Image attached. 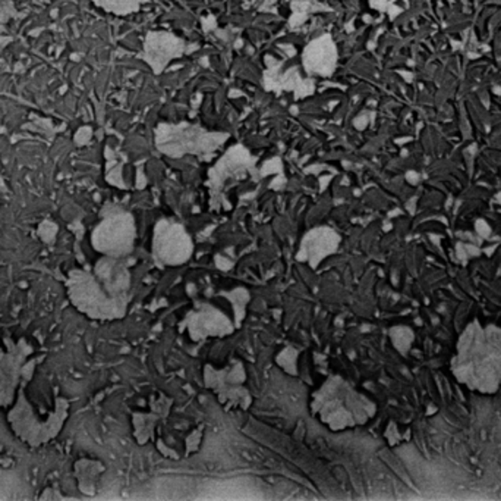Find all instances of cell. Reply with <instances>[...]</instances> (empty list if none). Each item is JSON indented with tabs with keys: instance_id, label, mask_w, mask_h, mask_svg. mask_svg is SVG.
Masks as SVG:
<instances>
[{
	"instance_id": "21",
	"label": "cell",
	"mask_w": 501,
	"mask_h": 501,
	"mask_svg": "<svg viewBox=\"0 0 501 501\" xmlns=\"http://www.w3.org/2000/svg\"><path fill=\"white\" fill-rule=\"evenodd\" d=\"M390 341L393 344L394 349L400 353L406 355L412 349L415 341V333L412 328L405 325L393 326L389 331Z\"/></svg>"
},
{
	"instance_id": "24",
	"label": "cell",
	"mask_w": 501,
	"mask_h": 501,
	"mask_svg": "<svg viewBox=\"0 0 501 501\" xmlns=\"http://www.w3.org/2000/svg\"><path fill=\"white\" fill-rule=\"evenodd\" d=\"M172 406H174V398L165 393H158L149 400V410L160 416V419H166L169 416Z\"/></svg>"
},
{
	"instance_id": "2",
	"label": "cell",
	"mask_w": 501,
	"mask_h": 501,
	"mask_svg": "<svg viewBox=\"0 0 501 501\" xmlns=\"http://www.w3.org/2000/svg\"><path fill=\"white\" fill-rule=\"evenodd\" d=\"M33 381L25 382L12 406L4 410L13 437L29 448H40L62 434L71 415V401L54 390L52 400H34L28 394Z\"/></svg>"
},
{
	"instance_id": "16",
	"label": "cell",
	"mask_w": 501,
	"mask_h": 501,
	"mask_svg": "<svg viewBox=\"0 0 501 501\" xmlns=\"http://www.w3.org/2000/svg\"><path fill=\"white\" fill-rule=\"evenodd\" d=\"M264 86L270 92L280 93L283 90L294 92L295 96L303 97L312 94L314 92V81L311 78H303L299 76L296 68H290L282 71V65L278 61H273L269 70L264 74Z\"/></svg>"
},
{
	"instance_id": "30",
	"label": "cell",
	"mask_w": 501,
	"mask_h": 501,
	"mask_svg": "<svg viewBox=\"0 0 501 501\" xmlns=\"http://www.w3.org/2000/svg\"><path fill=\"white\" fill-rule=\"evenodd\" d=\"M498 201V203H500V205H501V194H500V196H498V201Z\"/></svg>"
},
{
	"instance_id": "1",
	"label": "cell",
	"mask_w": 501,
	"mask_h": 501,
	"mask_svg": "<svg viewBox=\"0 0 501 501\" xmlns=\"http://www.w3.org/2000/svg\"><path fill=\"white\" fill-rule=\"evenodd\" d=\"M453 376L471 391L496 394L501 390V328L471 322L456 343Z\"/></svg>"
},
{
	"instance_id": "7",
	"label": "cell",
	"mask_w": 501,
	"mask_h": 501,
	"mask_svg": "<svg viewBox=\"0 0 501 501\" xmlns=\"http://www.w3.org/2000/svg\"><path fill=\"white\" fill-rule=\"evenodd\" d=\"M258 159L242 144L229 149L208 171L212 209H229V193L248 180H257Z\"/></svg>"
},
{
	"instance_id": "3",
	"label": "cell",
	"mask_w": 501,
	"mask_h": 501,
	"mask_svg": "<svg viewBox=\"0 0 501 501\" xmlns=\"http://www.w3.org/2000/svg\"><path fill=\"white\" fill-rule=\"evenodd\" d=\"M310 409L333 432L365 425L377 415V405L339 375L328 376L311 394Z\"/></svg>"
},
{
	"instance_id": "17",
	"label": "cell",
	"mask_w": 501,
	"mask_h": 501,
	"mask_svg": "<svg viewBox=\"0 0 501 501\" xmlns=\"http://www.w3.org/2000/svg\"><path fill=\"white\" fill-rule=\"evenodd\" d=\"M72 469H74L75 482H77L79 493L90 496V497L96 496L99 493L101 476L106 471L103 462L93 459V457H79L75 460Z\"/></svg>"
},
{
	"instance_id": "18",
	"label": "cell",
	"mask_w": 501,
	"mask_h": 501,
	"mask_svg": "<svg viewBox=\"0 0 501 501\" xmlns=\"http://www.w3.org/2000/svg\"><path fill=\"white\" fill-rule=\"evenodd\" d=\"M162 419L154 412H133L131 416L133 423V437L140 446H145L156 437L158 423Z\"/></svg>"
},
{
	"instance_id": "4",
	"label": "cell",
	"mask_w": 501,
	"mask_h": 501,
	"mask_svg": "<svg viewBox=\"0 0 501 501\" xmlns=\"http://www.w3.org/2000/svg\"><path fill=\"white\" fill-rule=\"evenodd\" d=\"M65 292L72 308L92 321H120L128 314L129 300L113 297L92 269L75 267L68 272Z\"/></svg>"
},
{
	"instance_id": "20",
	"label": "cell",
	"mask_w": 501,
	"mask_h": 501,
	"mask_svg": "<svg viewBox=\"0 0 501 501\" xmlns=\"http://www.w3.org/2000/svg\"><path fill=\"white\" fill-rule=\"evenodd\" d=\"M92 2L104 12L117 17H126L131 13L138 12L144 4V0H92Z\"/></svg>"
},
{
	"instance_id": "27",
	"label": "cell",
	"mask_w": 501,
	"mask_h": 501,
	"mask_svg": "<svg viewBox=\"0 0 501 501\" xmlns=\"http://www.w3.org/2000/svg\"><path fill=\"white\" fill-rule=\"evenodd\" d=\"M201 439H203V431L201 430L192 431L191 434L188 435L187 441H185L187 456L192 455L195 451L199 450Z\"/></svg>"
},
{
	"instance_id": "8",
	"label": "cell",
	"mask_w": 501,
	"mask_h": 501,
	"mask_svg": "<svg viewBox=\"0 0 501 501\" xmlns=\"http://www.w3.org/2000/svg\"><path fill=\"white\" fill-rule=\"evenodd\" d=\"M135 242L137 226L133 213L113 203L104 205L90 234L93 249L100 256L126 259L133 253Z\"/></svg>"
},
{
	"instance_id": "6",
	"label": "cell",
	"mask_w": 501,
	"mask_h": 501,
	"mask_svg": "<svg viewBox=\"0 0 501 501\" xmlns=\"http://www.w3.org/2000/svg\"><path fill=\"white\" fill-rule=\"evenodd\" d=\"M36 347L25 337H6L0 346V412L12 406L25 382L37 371Z\"/></svg>"
},
{
	"instance_id": "23",
	"label": "cell",
	"mask_w": 501,
	"mask_h": 501,
	"mask_svg": "<svg viewBox=\"0 0 501 501\" xmlns=\"http://www.w3.org/2000/svg\"><path fill=\"white\" fill-rule=\"evenodd\" d=\"M312 11H315V8L311 0H294L292 2V12L294 13L290 18V27L303 26Z\"/></svg>"
},
{
	"instance_id": "19",
	"label": "cell",
	"mask_w": 501,
	"mask_h": 501,
	"mask_svg": "<svg viewBox=\"0 0 501 501\" xmlns=\"http://www.w3.org/2000/svg\"><path fill=\"white\" fill-rule=\"evenodd\" d=\"M222 296L228 300L230 305V309L233 312V321L237 324V328H240L245 316H246V308H248L249 300H251V294L248 290L244 287H238V289L230 290L222 294Z\"/></svg>"
},
{
	"instance_id": "14",
	"label": "cell",
	"mask_w": 501,
	"mask_h": 501,
	"mask_svg": "<svg viewBox=\"0 0 501 501\" xmlns=\"http://www.w3.org/2000/svg\"><path fill=\"white\" fill-rule=\"evenodd\" d=\"M92 271L97 276V280L103 284L104 289L108 290L113 297L129 300L133 275L124 258L100 256Z\"/></svg>"
},
{
	"instance_id": "22",
	"label": "cell",
	"mask_w": 501,
	"mask_h": 501,
	"mask_svg": "<svg viewBox=\"0 0 501 501\" xmlns=\"http://www.w3.org/2000/svg\"><path fill=\"white\" fill-rule=\"evenodd\" d=\"M299 350L295 347L287 346L276 356V364L279 368L289 374V375H298Z\"/></svg>"
},
{
	"instance_id": "11",
	"label": "cell",
	"mask_w": 501,
	"mask_h": 501,
	"mask_svg": "<svg viewBox=\"0 0 501 501\" xmlns=\"http://www.w3.org/2000/svg\"><path fill=\"white\" fill-rule=\"evenodd\" d=\"M179 330L187 333L194 343H201L210 339H223L238 330L233 317H229L224 310L212 303H197L183 321Z\"/></svg>"
},
{
	"instance_id": "25",
	"label": "cell",
	"mask_w": 501,
	"mask_h": 501,
	"mask_svg": "<svg viewBox=\"0 0 501 501\" xmlns=\"http://www.w3.org/2000/svg\"><path fill=\"white\" fill-rule=\"evenodd\" d=\"M17 15V6L13 0H0V24H6Z\"/></svg>"
},
{
	"instance_id": "15",
	"label": "cell",
	"mask_w": 501,
	"mask_h": 501,
	"mask_svg": "<svg viewBox=\"0 0 501 501\" xmlns=\"http://www.w3.org/2000/svg\"><path fill=\"white\" fill-rule=\"evenodd\" d=\"M337 47L330 34H323L303 49V65L308 76L332 77L337 67Z\"/></svg>"
},
{
	"instance_id": "9",
	"label": "cell",
	"mask_w": 501,
	"mask_h": 501,
	"mask_svg": "<svg viewBox=\"0 0 501 501\" xmlns=\"http://www.w3.org/2000/svg\"><path fill=\"white\" fill-rule=\"evenodd\" d=\"M206 389L210 390L226 410H248L253 394L245 387L246 369L242 360L233 359L223 368L206 365L203 371Z\"/></svg>"
},
{
	"instance_id": "26",
	"label": "cell",
	"mask_w": 501,
	"mask_h": 501,
	"mask_svg": "<svg viewBox=\"0 0 501 501\" xmlns=\"http://www.w3.org/2000/svg\"><path fill=\"white\" fill-rule=\"evenodd\" d=\"M38 235L44 242H53L58 235V226L52 221H43L38 226Z\"/></svg>"
},
{
	"instance_id": "29",
	"label": "cell",
	"mask_w": 501,
	"mask_h": 501,
	"mask_svg": "<svg viewBox=\"0 0 501 501\" xmlns=\"http://www.w3.org/2000/svg\"><path fill=\"white\" fill-rule=\"evenodd\" d=\"M371 4H373V8L384 11L385 6H387V0H371Z\"/></svg>"
},
{
	"instance_id": "28",
	"label": "cell",
	"mask_w": 501,
	"mask_h": 501,
	"mask_svg": "<svg viewBox=\"0 0 501 501\" xmlns=\"http://www.w3.org/2000/svg\"><path fill=\"white\" fill-rule=\"evenodd\" d=\"M477 231L481 237H489V235L491 234V228L487 226V222L485 221L477 222Z\"/></svg>"
},
{
	"instance_id": "12",
	"label": "cell",
	"mask_w": 501,
	"mask_h": 501,
	"mask_svg": "<svg viewBox=\"0 0 501 501\" xmlns=\"http://www.w3.org/2000/svg\"><path fill=\"white\" fill-rule=\"evenodd\" d=\"M187 52V43L167 31H149L145 37L144 61L154 74H162L172 61Z\"/></svg>"
},
{
	"instance_id": "10",
	"label": "cell",
	"mask_w": 501,
	"mask_h": 501,
	"mask_svg": "<svg viewBox=\"0 0 501 501\" xmlns=\"http://www.w3.org/2000/svg\"><path fill=\"white\" fill-rule=\"evenodd\" d=\"M151 253L158 267H181L194 255V242L181 222L160 219L154 226Z\"/></svg>"
},
{
	"instance_id": "5",
	"label": "cell",
	"mask_w": 501,
	"mask_h": 501,
	"mask_svg": "<svg viewBox=\"0 0 501 501\" xmlns=\"http://www.w3.org/2000/svg\"><path fill=\"white\" fill-rule=\"evenodd\" d=\"M229 134L208 131L203 127L181 122V124H160L156 128L154 142L158 151L169 158L198 156L210 159L220 147L228 142Z\"/></svg>"
},
{
	"instance_id": "13",
	"label": "cell",
	"mask_w": 501,
	"mask_h": 501,
	"mask_svg": "<svg viewBox=\"0 0 501 501\" xmlns=\"http://www.w3.org/2000/svg\"><path fill=\"white\" fill-rule=\"evenodd\" d=\"M342 238L330 226H315L303 235L296 260L317 269L324 260L335 255Z\"/></svg>"
}]
</instances>
